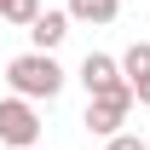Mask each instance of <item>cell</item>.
Wrapping results in <instances>:
<instances>
[{
	"instance_id": "9",
	"label": "cell",
	"mask_w": 150,
	"mask_h": 150,
	"mask_svg": "<svg viewBox=\"0 0 150 150\" xmlns=\"http://www.w3.org/2000/svg\"><path fill=\"white\" fill-rule=\"evenodd\" d=\"M104 150H150V144L139 139V133H110V139H104Z\"/></svg>"
},
{
	"instance_id": "11",
	"label": "cell",
	"mask_w": 150,
	"mask_h": 150,
	"mask_svg": "<svg viewBox=\"0 0 150 150\" xmlns=\"http://www.w3.org/2000/svg\"><path fill=\"white\" fill-rule=\"evenodd\" d=\"M29 150H40V144H29Z\"/></svg>"
},
{
	"instance_id": "7",
	"label": "cell",
	"mask_w": 150,
	"mask_h": 150,
	"mask_svg": "<svg viewBox=\"0 0 150 150\" xmlns=\"http://www.w3.org/2000/svg\"><path fill=\"white\" fill-rule=\"evenodd\" d=\"M121 75H127V81H139V75H150V40H133L127 52H121Z\"/></svg>"
},
{
	"instance_id": "1",
	"label": "cell",
	"mask_w": 150,
	"mask_h": 150,
	"mask_svg": "<svg viewBox=\"0 0 150 150\" xmlns=\"http://www.w3.org/2000/svg\"><path fill=\"white\" fill-rule=\"evenodd\" d=\"M64 81H69V75L58 69V58L40 52V46L6 64V87H12L18 98H58V93H64Z\"/></svg>"
},
{
	"instance_id": "5",
	"label": "cell",
	"mask_w": 150,
	"mask_h": 150,
	"mask_svg": "<svg viewBox=\"0 0 150 150\" xmlns=\"http://www.w3.org/2000/svg\"><path fill=\"white\" fill-rule=\"evenodd\" d=\"M64 35H69V12H35V23H29V40H35L40 52L64 46Z\"/></svg>"
},
{
	"instance_id": "3",
	"label": "cell",
	"mask_w": 150,
	"mask_h": 150,
	"mask_svg": "<svg viewBox=\"0 0 150 150\" xmlns=\"http://www.w3.org/2000/svg\"><path fill=\"white\" fill-rule=\"evenodd\" d=\"M0 144L12 150H29L40 144V115H35V98H0Z\"/></svg>"
},
{
	"instance_id": "10",
	"label": "cell",
	"mask_w": 150,
	"mask_h": 150,
	"mask_svg": "<svg viewBox=\"0 0 150 150\" xmlns=\"http://www.w3.org/2000/svg\"><path fill=\"white\" fill-rule=\"evenodd\" d=\"M127 87H133V98H139V104L150 110V75H139V81H127Z\"/></svg>"
},
{
	"instance_id": "2",
	"label": "cell",
	"mask_w": 150,
	"mask_h": 150,
	"mask_svg": "<svg viewBox=\"0 0 150 150\" xmlns=\"http://www.w3.org/2000/svg\"><path fill=\"white\" fill-rule=\"evenodd\" d=\"M133 110V87L121 81V87H110V93H87V133H98V139H110V133H121V121H127Z\"/></svg>"
},
{
	"instance_id": "8",
	"label": "cell",
	"mask_w": 150,
	"mask_h": 150,
	"mask_svg": "<svg viewBox=\"0 0 150 150\" xmlns=\"http://www.w3.org/2000/svg\"><path fill=\"white\" fill-rule=\"evenodd\" d=\"M35 12H40V0H0V18L18 23V29H29V23H35Z\"/></svg>"
},
{
	"instance_id": "12",
	"label": "cell",
	"mask_w": 150,
	"mask_h": 150,
	"mask_svg": "<svg viewBox=\"0 0 150 150\" xmlns=\"http://www.w3.org/2000/svg\"><path fill=\"white\" fill-rule=\"evenodd\" d=\"M144 144H150V139H144Z\"/></svg>"
},
{
	"instance_id": "6",
	"label": "cell",
	"mask_w": 150,
	"mask_h": 150,
	"mask_svg": "<svg viewBox=\"0 0 150 150\" xmlns=\"http://www.w3.org/2000/svg\"><path fill=\"white\" fill-rule=\"evenodd\" d=\"M121 0H69V23H115Z\"/></svg>"
},
{
	"instance_id": "4",
	"label": "cell",
	"mask_w": 150,
	"mask_h": 150,
	"mask_svg": "<svg viewBox=\"0 0 150 150\" xmlns=\"http://www.w3.org/2000/svg\"><path fill=\"white\" fill-rule=\"evenodd\" d=\"M121 81H127V75H121V58H110V52H87L81 58V87H87V93H110Z\"/></svg>"
}]
</instances>
